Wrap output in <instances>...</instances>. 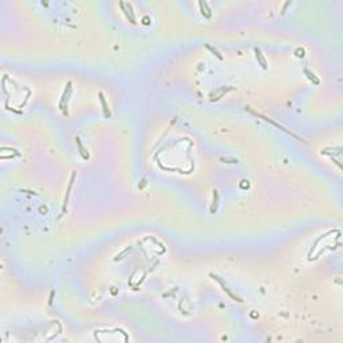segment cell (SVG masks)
I'll list each match as a JSON object with an SVG mask.
<instances>
[{"label": "cell", "mask_w": 343, "mask_h": 343, "mask_svg": "<svg viewBox=\"0 0 343 343\" xmlns=\"http://www.w3.org/2000/svg\"><path fill=\"white\" fill-rule=\"evenodd\" d=\"M303 71H304V74H306V75H307V78H308V79H311V81L314 82L315 84H318V83H319V79H318V78H315L314 73H311V71H310V70H307V68H304V70H303Z\"/></svg>", "instance_id": "5b68a950"}, {"label": "cell", "mask_w": 343, "mask_h": 343, "mask_svg": "<svg viewBox=\"0 0 343 343\" xmlns=\"http://www.w3.org/2000/svg\"><path fill=\"white\" fill-rule=\"evenodd\" d=\"M217 197H218L217 192L213 190V198H215V200H213V204H215V205H213V208H212V212H216V207H217Z\"/></svg>", "instance_id": "52a82bcc"}, {"label": "cell", "mask_w": 343, "mask_h": 343, "mask_svg": "<svg viewBox=\"0 0 343 343\" xmlns=\"http://www.w3.org/2000/svg\"><path fill=\"white\" fill-rule=\"evenodd\" d=\"M76 143H78V148H79V151H81V154H82V157L87 160V158H89V153H87V151H84V148L82 146V142H81V140H79V138H76Z\"/></svg>", "instance_id": "8992f818"}, {"label": "cell", "mask_w": 343, "mask_h": 343, "mask_svg": "<svg viewBox=\"0 0 343 343\" xmlns=\"http://www.w3.org/2000/svg\"><path fill=\"white\" fill-rule=\"evenodd\" d=\"M74 178H75V173L73 174V177H71V181H70V185H68V189H67V195H66V198H64V208L63 209L66 210V205H67V201H68V197H70V190H71V186H73V182H74Z\"/></svg>", "instance_id": "277c9868"}, {"label": "cell", "mask_w": 343, "mask_h": 343, "mask_svg": "<svg viewBox=\"0 0 343 343\" xmlns=\"http://www.w3.org/2000/svg\"><path fill=\"white\" fill-rule=\"evenodd\" d=\"M99 101H101V103H102V109H103V113H105V115L106 117H110V110H109V106H107V103H106L105 97H103V94H102V93H99Z\"/></svg>", "instance_id": "7a4b0ae2"}, {"label": "cell", "mask_w": 343, "mask_h": 343, "mask_svg": "<svg viewBox=\"0 0 343 343\" xmlns=\"http://www.w3.org/2000/svg\"><path fill=\"white\" fill-rule=\"evenodd\" d=\"M210 277H213V279H215V280H216V282H217V283H218V284H220V285H221V288H223V291H224V292H227V294H228V295H229V296H231V298H232V299H233V300H236V302H241V299H240V298H239V296H237V295H235V294H233L232 291H231V290H229V287H228V285H227V284H225V283H224V282H223V280H221V277H218V276H217V275H213V273H210Z\"/></svg>", "instance_id": "6da1fadb"}, {"label": "cell", "mask_w": 343, "mask_h": 343, "mask_svg": "<svg viewBox=\"0 0 343 343\" xmlns=\"http://www.w3.org/2000/svg\"><path fill=\"white\" fill-rule=\"evenodd\" d=\"M255 54H256V58H257V61L260 62V64H262L263 68H267V62H265L264 56H263L262 51H260L259 48H255Z\"/></svg>", "instance_id": "3957f363"}]
</instances>
